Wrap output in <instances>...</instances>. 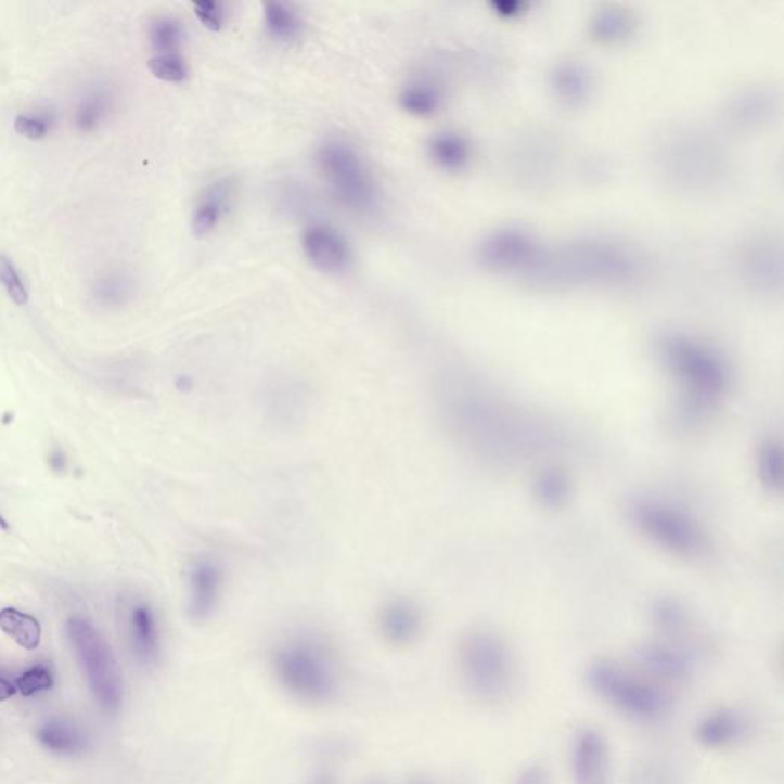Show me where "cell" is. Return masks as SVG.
Masks as SVG:
<instances>
[{
    "instance_id": "cell-5",
    "label": "cell",
    "mask_w": 784,
    "mask_h": 784,
    "mask_svg": "<svg viewBox=\"0 0 784 784\" xmlns=\"http://www.w3.org/2000/svg\"><path fill=\"white\" fill-rule=\"evenodd\" d=\"M316 166L334 198L359 214L374 209L378 188L358 149L347 141L329 140L316 152Z\"/></svg>"
},
{
    "instance_id": "cell-6",
    "label": "cell",
    "mask_w": 784,
    "mask_h": 784,
    "mask_svg": "<svg viewBox=\"0 0 784 784\" xmlns=\"http://www.w3.org/2000/svg\"><path fill=\"white\" fill-rule=\"evenodd\" d=\"M66 633L97 702L106 711H117L125 697V682L113 648L102 633L80 616L68 620Z\"/></svg>"
},
{
    "instance_id": "cell-11",
    "label": "cell",
    "mask_w": 784,
    "mask_h": 784,
    "mask_svg": "<svg viewBox=\"0 0 784 784\" xmlns=\"http://www.w3.org/2000/svg\"><path fill=\"white\" fill-rule=\"evenodd\" d=\"M237 183L233 177H222L207 184L196 196L191 215L193 235L203 240L217 232L235 206Z\"/></svg>"
},
{
    "instance_id": "cell-10",
    "label": "cell",
    "mask_w": 784,
    "mask_h": 784,
    "mask_svg": "<svg viewBox=\"0 0 784 784\" xmlns=\"http://www.w3.org/2000/svg\"><path fill=\"white\" fill-rule=\"evenodd\" d=\"M224 590V570L217 560L200 556L188 571V613L195 622H206L217 612Z\"/></svg>"
},
{
    "instance_id": "cell-1",
    "label": "cell",
    "mask_w": 784,
    "mask_h": 784,
    "mask_svg": "<svg viewBox=\"0 0 784 784\" xmlns=\"http://www.w3.org/2000/svg\"><path fill=\"white\" fill-rule=\"evenodd\" d=\"M271 674L290 698L307 706H325L339 697L342 671L336 653L308 631L281 639L270 654Z\"/></svg>"
},
{
    "instance_id": "cell-40",
    "label": "cell",
    "mask_w": 784,
    "mask_h": 784,
    "mask_svg": "<svg viewBox=\"0 0 784 784\" xmlns=\"http://www.w3.org/2000/svg\"><path fill=\"white\" fill-rule=\"evenodd\" d=\"M368 784H382V783H378V782H371V783H368Z\"/></svg>"
},
{
    "instance_id": "cell-25",
    "label": "cell",
    "mask_w": 784,
    "mask_h": 784,
    "mask_svg": "<svg viewBox=\"0 0 784 784\" xmlns=\"http://www.w3.org/2000/svg\"><path fill=\"white\" fill-rule=\"evenodd\" d=\"M147 37L157 54L180 53L184 42V28L177 18L158 16L149 24Z\"/></svg>"
},
{
    "instance_id": "cell-4",
    "label": "cell",
    "mask_w": 784,
    "mask_h": 784,
    "mask_svg": "<svg viewBox=\"0 0 784 784\" xmlns=\"http://www.w3.org/2000/svg\"><path fill=\"white\" fill-rule=\"evenodd\" d=\"M584 680L593 696L628 719L653 723L659 722L670 712V690L618 660L605 657L593 660L587 667Z\"/></svg>"
},
{
    "instance_id": "cell-9",
    "label": "cell",
    "mask_w": 784,
    "mask_h": 784,
    "mask_svg": "<svg viewBox=\"0 0 784 784\" xmlns=\"http://www.w3.org/2000/svg\"><path fill=\"white\" fill-rule=\"evenodd\" d=\"M574 784H612V750L607 738L594 728L576 732L570 745Z\"/></svg>"
},
{
    "instance_id": "cell-21",
    "label": "cell",
    "mask_w": 784,
    "mask_h": 784,
    "mask_svg": "<svg viewBox=\"0 0 784 784\" xmlns=\"http://www.w3.org/2000/svg\"><path fill=\"white\" fill-rule=\"evenodd\" d=\"M264 25L267 33L278 42H293L303 35V21L292 7L282 2L264 5Z\"/></svg>"
},
{
    "instance_id": "cell-24",
    "label": "cell",
    "mask_w": 784,
    "mask_h": 784,
    "mask_svg": "<svg viewBox=\"0 0 784 784\" xmlns=\"http://www.w3.org/2000/svg\"><path fill=\"white\" fill-rule=\"evenodd\" d=\"M400 107L415 117H427L440 107L441 95L434 85L427 81H412L401 89L399 95Z\"/></svg>"
},
{
    "instance_id": "cell-35",
    "label": "cell",
    "mask_w": 784,
    "mask_h": 784,
    "mask_svg": "<svg viewBox=\"0 0 784 784\" xmlns=\"http://www.w3.org/2000/svg\"><path fill=\"white\" fill-rule=\"evenodd\" d=\"M307 784H340V782L334 772L329 771V769H319V771L311 774Z\"/></svg>"
},
{
    "instance_id": "cell-13",
    "label": "cell",
    "mask_w": 784,
    "mask_h": 784,
    "mask_svg": "<svg viewBox=\"0 0 784 784\" xmlns=\"http://www.w3.org/2000/svg\"><path fill=\"white\" fill-rule=\"evenodd\" d=\"M126 631L133 657L143 667H155L162 659L163 638L157 613L151 604L136 600L129 605Z\"/></svg>"
},
{
    "instance_id": "cell-26",
    "label": "cell",
    "mask_w": 784,
    "mask_h": 784,
    "mask_svg": "<svg viewBox=\"0 0 784 784\" xmlns=\"http://www.w3.org/2000/svg\"><path fill=\"white\" fill-rule=\"evenodd\" d=\"M111 110V100L102 89L89 92L80 100L74 114V123L81 132H94L106 120Z\"/></svg>"
},
{
    "instance_id": "cell-31",
    "label": "cell",
    "mask_w": 784,
    "mask_h": 784,
    "mask_svg": "<svg viewBox=\"0 0 784 784\" xmlns=\"http://www.w3.org/2000/svg\"><path fill=\"white\" fill-rule=\"evenodd\" d=\"M14 685H16V690L21 691L22 696L33 697L42 693V691L51 690V686L54 685L53 672L47 665H35V667L25 671L21 678H17Z\"/></svg>"
},
{
    "instance_id": "cell-39",
    "label": "cell",
    "mask_w": 784,
    "mask_h": 784,
    "mask_svg": "<svg viewBox=\"0 0 784 784\" xmlns=\"http://www.w3.org/2000/svg\"><path fill=\"white\" fill-rule=\"evenodd\" d=\"M0 529H2V530H9V529H10L9 522H7V519L3 518L2 515H0Z\"/></svg>"
},
{
    "instance_id": "cell-27",
    "label": "cell",
    "mask_w": 784,
    "mask_h": 784,
    "mask_svg": "<svg viewBox=\"0 0 784 784\" xmlns=\"http://www.w3.org/2000/svg\"><path fill=\"white\" fill-rule=\"evenodd\" d=\"M630 784H682V780L670 758L648 757L639 761Z\"/></svg>"
},
{
    "instance_id": "cell-33",
    "label": "cell",
    "mask_w": 784,
    "mask_h": 784,
    "mask_svg": "<svg viewBox=\"0 0 784 784\" xmlns=\"http://www.w3.org/2000/svg\"><path fill=\"white\" fill-rule=\"evenodd\" d=\"M14 129L29 140H40L50 132V121L43 115L18 114L14 120Z\"/></svg>"
},
{
    "instance_id": "cell-32",
    "label": "cell",
    "mask_w": 784,
    "mask_h": 784,
    "mask_svg": "<svg viewBox=\"0 0 784 784\" xmlns=\"http://www.w3.org/2000/svg\"><path fill=\"white\" fill-rule=\"evenodd\" d=\"M195 16L198 18L200 24L210 31H219L224 27L226 22V10L221 2H215V0H198V2L192 3Z\"/></svg>"
},
{
    "instance_id": "cell-34",
    "label": "cell",
    "mask_w": 784,
    "mask_h": 784,
    "mask_svg": "<svg viewBox=\"0 0 784 784\" xmlns=\"http://www.w3.org/2000/svg\"><path fill=\"white\" fill-rule=\"evenodd\" d=\"M512 784H553V780L544 764L530 763L515 775Z\"/></svg>"
},
{
    "instance_id": "cell-3",
    "label": "cell",
    "mask_w": 784,
    "mask_h": 784,
    "mask_svg": "<svg viewBox=\"0 0 784 784\" xmlns=\"http://www.w3.org/2000/svg\"><path fill=\"white\" fill-rule=\"evenodd\" d=\"M457 667L464 690L483 705L507 704L522 685L514 648L489 628H475L460 639Z\"/></svg>"
},
{
    "instance_id": "cell-28",
    "label": "cell",
    "mask_w": 784,
    "mask_h": 784,
    "mask_svg": "<svg viewBox=\"0 0 784 784\" xmlns=\"http://www.w3.org/2000/svg\"><path fill=\"white\" fill-rule=\"evenodd\" d=\"M132 295V282L121 273L106 274L97 282L94 297L99 306L114 308L125 306Z\"/></svg>"
},
{
    "instance_id": "cell-37",
    "label": "cell",
    "mask_w": 784,
    "mask_h": 784,
    "mask_svg": "<svg viewBox=\"0 0 784 784\" xmlns=\"http://www.w3.org/2000/svg\"><path fill=\"white\" fill-rule=\"evenodd\" d=\"M14 694H16V685H14L13 682H10L9 679L0 676V702L9 701V698L13 697Z\"/></svg>"
},
{
    "instance_id": "cell-22",
    "label": "cell",
    "mask_w": 784,
    "mask_h": 784,
    "mask_svg": "<svg viewBox=\"0 0 784 784\" xmlns=\"http://www.w3.org/2000/svg\"><path fill=\"white\" fill-rule=\"evenodd\" d=\"M429 155L444 169L460 170L470 159V144L459 133H438L430 140Z\"/></svg>"
},
{
    "instance_id": "cell-16",
    "label": "cell",
    "mask_w": 784,
    "mask_h": 784,
    "mask_svg": "<svg viewBox=\"0 0 784 784\" xmlns=\"http://www.w3.org/2000/svg\"><path fill=\"white\" fill-rule=\"evenodd\" d=\"M378 631L386 644L408 646L417 641L423 628L419 605L407 597H394L378 613Z\"/></svg>"
},
{
    "instance_id": "cell-38",
    "label": "cell",
    "mask_w": 784,
    "mask_h": 784,
    "mask_svg": "<svg viewBox=\"0 0 784 784\" xmlns=\"http://www.w3.org/2000/svg\"><path fill=\"white\" fill-rule=\"evenodd\" d=\"M410 784H437L434 782L433 779H427V776H415V779H412Z\"/></svg>"
},
{
    "instance_id": "cell-23",
    "label": "cell",
    "mask_w": 784,
    "mask_h": 784,
    "mask_svg": "<svg viewBox=\"0 0 784 784\" xmlns=\"http://www.w3.org/2000/svg\"><path fill=\"white\" fill-rule=\"evenodd\" d=\"M756 463L761 485L771 492H782L784 475L782 445L776 440L763 441L758 448Z\"/></svg>"
},
{
    "instance_id": "cell-20",
    "label": "cell",
    "mask_w": 784,
    "mask_h": 784,
    "mask_svg": "<svg viewBox=\"0 0 784 784\" xmlns=\"http://www.w3.org/2000/svg\"><path fill=\"white\" fill-rule=\"evenodd\" d=\"M0 630L9 634L22 648L36 650L42 641V627L35 616L22 613L16 608L0 611Z\"/></svg>"
},
{
    "instance_id": "cell-2",
    "label": "cell",
    "mask_w": 784,
    "mask_h": 784,
    "mask_svg": "<svg viewBox=\"0 0 784 784\" xmlns=\"http://www.w3.org/2000/svg\"><path fill=\"white\" fill-rule=\"evenodd\" d=\"M660 355L683 388L678 404L680 425H696L722 399L730 386L727 363L702 342L679 334L665 337Z\"/></svg>"
},
{
    "instance_id": "cell-15",
    "label": "cell",
    "mask_w": 784,
    "mask_h": 784,
    "mask_svg": "<svg viewBox=\"0 0 784 784\" xmlns=\"http://www.w3.org/2000/svg\"><path fill=\"white\" fill-rule=\"evenodd\" d=\"M650 618L665 641L685 646L694 653L701 650L693 615L678 597L659 596L653 600L650 605Z\"/></svg>"
},
{
    "instance_id": "cell-7",
    "label": "cell",
    "mask_w": 784,
    "mask_h": 784,
    "mask_svg": "<svg viewBox=\"0 0 784 784\" xmlns=\"http://www.w3.org/2000/svg\"><path fill=\"white\" fill-rule=\"evenodd\" d=\"M628 516L645 537L682 558H698L708 550V538L696 519L672 504L639 498L628 505Z\"/></svg>"
},
{
    "instance_id": "cell-36",
    "label": "cell",
    "mask_w": 784,
    "mask_h": 784,
    "mask_svg": "<svg viewBox=\"0 0 784 784\" xmlns=\"http://www.w3.org/2000/svg\"><path fill=\"white\" fill-rule=\"evenodd\" d=\"M68 466V460H66L65 452L62 449H53L50 453V467L54 472H63Z\"/></svg>"
},
{
    "instance_id": "cell-29",
    "label": "cell",
    "mask_w": 784,
    "mask_h": 784,
    "mask_svg": "<svg viewBox=\"0 0 784 784\" xmlns=\"http://www.w3.org/2000/svg\"><path fill=\"white\" fill-rule=\"evenodd\" d=\"M149 69L154 77L167 83H183L191 74L188 62L180 53L155 54L149 61Z\"/></svg>"
},
{
    "instance_id": "cell-30",
    "label": "cell",
    "mask_w": 784,
    "mask_h": 784,
    "mask_svg": "<svg viewBox=\"0 0 784 784\" xmlns=\"http://www.w3.org/2000/svg\"><path fill=\"white\" fill-rule=\"evenodd\" d=\"M0 285L5 288L7 295L14 304L27 306L29 295L24 278L18 273L16 264L3 253H0Z\"/></svg>"
},
{
    "instance_id": "cell-17",
    "label": "cell",
    "mask_w": 784,
    "mask_h": 784,
    "mask_svg": "<svg viewBox=\"0 0 784 784\" xmlns=\"http://www.w3.org/2000/svg\"><path fill=\"white\" fill-rule=\"evenodd\" d=\"M37 741L59 756H79L88 746L85 732L65 720H50L37 730Z\"/></svg>"
},
{
    "instance_id": "cell-12",
    "label": "cell",
    "mask_w": 784,
    "mask_h": 784,
    "mask_svg": "<svg viewBox=\"0 0 784 784\" xmlns=\"http://www.w3.org/2000/svg\"><path fill=\"white\" fill-rule=\"evenodd\" d=\"M303 250L311 266L322 273H344L351 266V247L339 230L332 226L307 227L303 235Z\"/></svg>"
},
{
    "instance_id": "cell-8",
    "label": "cell",
    "mask_w": 784,
    "mask_h": 784,
    "mask_svg": "<svg viewBox=\"0 0 784 784\" xmlns=\"http://www.w3.org/2000/svg\"><path fill=\"white\" fill-rule=\"evenodd\" d=\"M697 653L668 641L645 642L633 652V667L665 689L683 685L696 671Z\"/></svg>"
},
{
    "instance_id": "cell-18",
    "label": "cell",
    "mask_w": 784,
    "mask_h": 784,
    "mask_svg": "<svg viewBox=\"0 0 784 784\" xmlns=\"http://www.w3.org/2000/svg\"><path fill=\"white\" fill-rule=\"evenodd\" d=\"M571 479L566 471L558 466L542 467L535 475L532 493L537 503L544 509H560L570 500Z\"/></svg>"
},
{
    "instance_id": "cell-14",
    "label": "cell",
    "mask_w": 784,
    "mask_h": 784,
    "mask_svg": "<svg viewBox=\"0 0 784 784\" xmlns=\"http://www.w3.org/2000/svg\"><path fill=\"white\" fill-rule=\"evenodd\" d=\"M750 727L753 724H750L748 716L741 709L722 706V708L712 709L698 720L694 735L702 748L720 750L732 748L745 741L749 735Z\"/></svg>"
},
{
    "instance_id": "cell-19",
    "label": "cell",
    "mask_w": 784,
    "mask_h": 784,
    "mask_svg": "<svg viewBox=\"0 0 784 784\" xmlns=\"http://www.w3.org/2000/svg\"><path fill=\"white\" fill-rule=\"evenodd\" d=\"M532 244L529 237L516 232H504L501 235L490 237L489 243L485 245L486 261L490 266H516L519 262H526L532 258Z\"/></svg>"
}]
</instances>
